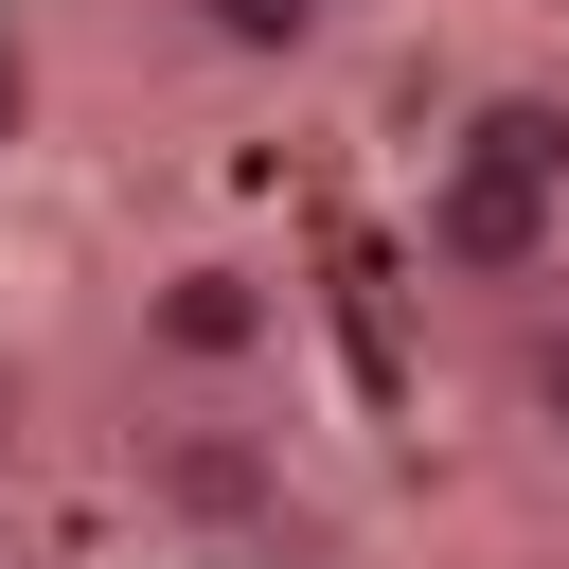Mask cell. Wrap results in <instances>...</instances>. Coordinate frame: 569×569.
I'll list each match as a JSON object with an SVG mask.
<instances>
[{
  "instance_id": "6da1fadb",
  "label": "cell",
  "mask_w": 569,
  "mask_h": 569,
  "mask_svg": "<svg viewBox=\"0 0 569 569\" xmlns=\"http://www.w3.org/2000/svg\"><path fill=\"white\" fill-rule=\"evenodd\" d=\"M409 284H445V302H480V320L569 302V160H516V142L445 124L427 178H409Z\"/></svg>"
},
{
  "instance_id": "7a4b0ae2",
  "label": "cell",
  "mask_w": 569,
  "mask_h": 569,
  "mask_svg": "<svg viewBox=\"0 0 569 569\" xmlns=\"http://www.w3.org/2000/svg\"><path fill=\"white\" fill-rule=\"evenodd\" d=\"M124 338H142V373H178V391H267L284 338H302V284H284L267 249L196 231V249H160V267L124 284Z\"/></svg>"
},
{
  "instance_id": "3957f363",
  "label": "cell",
  "mask_w": 569,
  "mask_h": 569,
  "mask_svg": "<svg viewBox=\"0 0 569 569\" xmlns=\"http://www.w3.org/2000/svg\"><path fill=\"white\" fill-rule=\"evenodd\" d=\"M124 480H142V516L196 533V551H267V533L302 516V445H284L249 391H178V409L124 445Z\"/></svg>"
},
{
  "instance_id": "277c9868",
  "label": "cell",
  "mask_w": 569,
  "mask_h": 569,
  "mask_svg": "<svg viewBox=\"0 0 569 569\" xmlns=\"http://www.w3.org/2000/svg\"><path fill=\"white\" fill-rule=\"evenodd\" d=\"M516 427L569 462V302H533V320H516Z\"/></svg>"
},
{
  "instance_id": "5b68a950",
  "label": "cell",
  "mask_w": 569,
  "mask_h": 569,
  "mask_svg": "<svg viewBox=\"0 0 569 569\" xmlns=\"http://www.w3.org/2000/svg\"><path fill=\"white\" fill-rule=\"evenodd\" d=\"M196 36H213V53H320L338 0H196Z\"/></svg>"
},
{
  "instance_id": "8992f818",
  "label": "cell",
  "mask_w": 569,
  "mask_h": 569,
  "mask_svg": "<svg viewBox=\"0 0 569 569\" xmlns=\"http://www.w3.org/2000/svg\"><path fill=\"white\" fill-rule=\"evenodd\" d=\"M18 445H36V373L0 356V462H18Z\"/></svg>"
},
{
  "instance_id": "52a82bcc",
  "label": "cell",
  "mask_w": 569,
  "mask_h": 569,
  "mask_svg": "<svg viewBox=\"0 0 569 569\" xmlns=\"http://www.w3.org/2000/svg\"><path fill=\"white\" fill-rule=\"evenodd\" d=\"M0 124H18V53H0Z\"/></svg>"
},
{
  "instance_id": "ba28073f",
  "label": "cell",
  "mask_w": 569,
  "mask_h": 569,
  "mask_svg": "<svg viewBox=\"0 0 569 569\" xmlns=\"http://www.w3.org/2000/svg\"><path fill=\"white\" fill-rule=\"evenodd\" d=\"M338 18H356V0H338Z\"/></svg>"
}]
</instances>
